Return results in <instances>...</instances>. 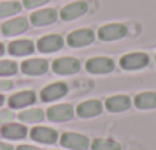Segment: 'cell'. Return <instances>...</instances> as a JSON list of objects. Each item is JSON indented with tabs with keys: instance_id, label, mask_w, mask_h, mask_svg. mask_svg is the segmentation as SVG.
<instances>
[{
	"instance_id": "6da1fadb",
	"label": "cell",
	"mask_w": 156,
	"mask_h": 150,
	"mask_svg": "<svg viewBox=\"0 0 156 150\" xmlns=\"http://www.w3.org/2000/svg\"><path fill=\"white\" fill-rule=\"evenodd\" d=\"M148 61H150V58H148L147 54H144V52H130V54H126L121 58L119 64L126 70H138V69L145 67L148 64Z\"/></svg>"
},
{
	"instance_id": "7a4b0ae2",
	"label": "cell",
	"mask_w": 156,
	"mask_h": 150,
	"mask_svg": "<svg viewBox=\"0 0 156 150\" xmlns=\"http://www.w3.org/2000/svg\"><path fill=\"white\" fill-rule=\"evenodd\" d=\"M52 69L55 73H60V75H72L80 70V61L72 57L57 58L52 63Z\"/></svg>"
},
{
	"instance_id": "3957f363",
	"label": "cell",
	"mask_w": 156,
	"mask_h": 150,
	"mask_svg": "<svg viewBox=\"0 0 156 150\" xmlns=\"http://www.w3.org/2000/svg\"><path fill=\"white\" fill-rule=\"evenodd\" d=\"M127 35V26L122 23H112L100 28L98 37L104 41H112V40H119Z\"/></svg>"
},
{
	"instance_id": "277c9868",
	"label": "cell",
	"mask_w": 156,
	"mask_h": 150,
	"mask_svg": "<svg viewBox=\"0 0 156 150\" xmlns=\"http://www.w3.org/2000/svg\"><path fill=\"white\" fill-rule=\"evenodd\" d=\"M115 67V63L112 58L107 57H94L86 63V69L90 73H109Z\"/></svg>"
},
{
	"instance_id": "5b68a950",
	"label": "cell",
	"mask_w": 156,
	"mask_h": 150,
	"mask_svg": "<svg viewBox=\"0 0 156 150\" xmlns=\"http://www.w3.org/2000/svg\"><path fill=\"white\" fill-rule=\"evenodd\" d=\"M94 40H95V34L92 29H78L67 35V43L72 48H81L90 45Z\"/></svg>"
},
{
	"instance_id": "8992f818",
	"label": "cell",
	"mask_w": 156,
	"mask_h": 150,
	"mask_svg": "<svg viewBox=\"0 0 156 150\" xmlns=\"http://www.w3.org/2000/svg\"><path fill=\"white\" fill-rule=\"evenodd\" d=\"M60 141H61V145L67 148H73V150H86L89 147V139L84 135L73 133V132H67L61 135Z\"/></svg>"
},
{
	"instance_id": "52a82bcc",
	"label": "cell",
	"mask_w": 156,
	"mask_h": 150,
	"mask_svg": "<svg viewBox=\"0 0 156 150\" xmlns=\"http://www.w3.org/2000/svg\"><path fill=\"white\" fill-rule=\"evenodd\" d=\"M72 116H73V109L69 104H58V106H52L48 109V118L55 123L67 121Z\"/></svg>"
},
{
	"instance_id": "ba28073f",
	"label": "cell",
	"mask_w": 156,
	"mask_h": 150,
	"mask_svg": "<svg viewBox=\"0 0 156 150\" xmlns=\"http://www.w3.org/2000/svg\"><path fill=\"white\" fill-rule=\"evenodd\" d=\"M87 9H89V6H87L86 2H73V3H70V5H67L61 9L60 17L63 20H73L76 17L86 14Z\"/></svg>"
},
{
	"instance_id": "9c48e42d",
	"label": "cell",
	"mask_w": 156,
	"mask_h": 150,
	"mask_svg": "<svg viewBox=\"0 0 156 150\" xmlns=\"http://www.w3.org/2000/svg\"><path fill=\"white\" fill-rule=\"evenodd\" d=\"M66 94H67V86L64 83H54V84L46 86L41 91V100L44 103H49V101H55V100L64 97Z\"/></svg>"
},
{
	"instance_id": "30bf717a",
	"label": "cell",
	"mask_w": 156,
	"mask_h": 150,
	"mask_svg": "<svg viewBox=\"0 0 156 150\" xmlns=\"http://www.w3.org/2000/svg\"><path fill=\"white\" fill-rule=\"evenodd\" d=\"M101 112H103V104L98 100L84 101V103H81L80 106L76 107V113H78V116H81V118H92V116L100 115Z\"/></svg>"
},
{
	"instance_id": "8fae6325",
	"label": "cell",
	"mask_w": 156,
	"mask_h": 150,
	"mask_svg": "<svg viewBox=\"0 0 156 150\" xmlns=\"http://www.w3.org/2000/svg\"><path fill=\"white\" fill-rule=\"evenodd\" d=\"M63 43H64L63 37L54 34V35H46V37L40 38L37 46H38V51H41V52H55L63 48Z\"/></svg>"
},
{
	"instance_id": "7c38bea8",
	"label": "cell",
	"mask_w": 156,
	"mask_h": 150,
	"mask_svg": "<svg viewBox=\"0 0 156 150\" xmlns=\"http://www.w3.org/2000/svg\"><path fill=\"white\" fill-rule=\"evenodd\" d=\"M22 70L26 75H43L48 70V61L43 60V58L26 60L22 64Z\"/></svg>"
},
{
	"instance_id": "4fadbf2b",
	"label": "cell",
	"mask_w": 156,
	"mask_h": 150,
	"mask_svg": "<svg viewBox=\"0 0 156 150\" xmlns=\"http://www.w3.org/2000/svg\"><path fill=\"white\" fill-rule=\"evenodd\" d=\"M55 20H57V11L52 9V8L40 9V11H37L31 16V22L35 26H46V25L54 23Z\"/></svg>"
},
{
	"instance_id": "5bb4252c",
	"label": "cell",
	"mask_w": 156,
	"mask_h": 150,
	"mask_svg": "<svg viewBox=\"0 0 156 150\" xmlns=\"http://www.w3.org/2000/svg\"><path fill=\"white\" fill-rule=\"evenodd\" d=\"M132 106V100L127 95H115L106 100V109L109 112H124Z\"/></svg>"
},
{
	"instance_id": "9a60e30c",
	"label": "cell",
	"mask_w": 156,
	"mask_h": 150,
	"mask_svg": "<svg viewBox=\"0 0 156 150\" xmlns=\"http://www.w3.org/2000/svg\"><path fill=\"white\" fill-rule=\"evenodd\" d=\"M31 136L34 141H38L43 144H52L58 138L57 132L54 129H49V127H34L31 132Z\"/></svg>"
},
{
	"instance_id": "2e32d148",
	"label": "cell",
	"mask_w": 156,
	"mask_h": 150,
	"mask_svg": "<svg viewBox=\"0 0 156 150\" xmlns=\"http://www.w3.org/2000/svg\"><path fill=\"white\" fill-rule=\"evenodd\" d=\"M28 29V20L25 17H19V19H14V20H9L6 22L3 26H2V32L5 35H17V34H22L23 31Z\"/></svg>"
},
{
	"instance_id": "e0dca14e",
	"label": "cell",
	"mask_w": 156,
	"mask_h": 150,
	"mask_svg": "<svg viewBox=\"0 0 156 150\" xmlns=\"http://www.w3.org/2000/svg\"><path fill=\"white\" fill-rule=\"evenodd\" d=\"M9 54L16 55V57H22V55H29L34 52V43L31 40H16L9 45Z\"/></svg>"
},
{
	"instance_id": "ac0fdd59",
	"label": "cell",
	"mask_w": 156,
	"mask_h": 150,
	"mask_svg": "<svg viewBox=\"0 0 156 150\" xmlns=\"http://www.w3.org/2000/svg\"><path fill=\"white\" fill-rule=\"evenodd\" d=\"M35 101V94L31 91H25V92H19L16 95H12L9 98V106L12 109H20L25 106H29Z\"/></svg>"
},
{
	"instance_id": "d6986e66",
	"label": "cell",
	"mask_w": 156,
	"mask_h": 150,
	"mask_svg": "<svg viewBox=\"0 0 156 150\" xmlns=\"http://www.w3.org/2000/svg\"><path fill=\"white\" fill-rule=\"evenodd\" d=\"M135 106L138 109H156V92H141L135 97Z\"/></svg>"
},
{
	"instance_id": "ffe728a7",
	"label": "cell",
	"mask_w": 156,
	"mask_h": 150,
	"mask_svg": "<svg viewBox=\"0 0 156 150\" xmlns=\"http://www.w3.org/2000/svg\"><path fill=\"white\" fill-rule=\"evenodd\" d=\"M28 135L26 127H23L22 124H14L9 123L5 127H2V136L8 138V139H22Z\"/></svg>"
},
{
	"instance_id": "44dd1931",
	"label": "cell",
	"mask_w": 156,
	"mask_h": 150,
	"mask_svg": "<svg viewBox=\"0 0 156 150\" xmlns=\"http://www.w3.org/2000/svg\"><path fill=\"white\" fill-rule=\"evenodd\" d=\"M43 118L44 115H43V110L40 109H29L19 113V120L23 123H40Z\"/></svg>"
},
{
	"instance_id": "7402d4cb",
	"label": "cell",
	"mask_w": 156,
	"mask_h": 150,
	"mask_svg": "<svg viewBox=\"0 0 156 150\" xmlns=\"http://www.w3.org/2000/svg\"><path fill=\"white\" fill-rule=\"evenodd\" d=\"M94 150H121V145L113 141V139H106V138H97L92 142Z\"/></svg>"
},
{
	"instance_id": "603a6c76",
	"label": "cell",
	"mask_w": 156,
	"mask_h": 150,
	"mask_svg": "<svg viewBox=\"0 0 156 150\" xmlns=\"http://www.w3.org/2000/svg\"><path fill=\"white\" fill-rule=\"evenodd\" d=\"M20 3L19 2H2L0 3V19L2 17H9L12 14L20 12Z\"/></svg>"
},
{
	"instance_id": "cb8c5ba5",
	"label": "cell",
	"mask_w": 156,
	"mask_h": 150,
	"mask_svg": "<svg viewBox=\"0 0 156 150\" xmlns=\"http://www.w3.org/2000/svg\"><path fill=\"white\" fill-rule=\"evenodd\" d=\"M17 63L9 61V60H2L0 61V77H8V75H14L17 72Z\"/></svg>"
},
{
	"instance_id": "d4e9b609",
	"label": "cell",
	"mask_w": 156,
	"mask_h": 150,
	"mask_svg": "<svg viewBox=\"0 0 156 150\" xmlns=\"http://www.w3.org/2000/svg\"><path fill=\"white\" fill-rule=\"evenodd\" d=\"M14 112L12 110H8V109H3L0 110V124H8L14 120Z\"/></svg>"
},
{
	"instance_id": "484cf974",
	"label": "cell",
	"mask_w": 156,
	"mask_h": 150,
	"mask_svg": "<svg viewBox=\"0 0 156 150\" xmlns=\"http://www.w3.org/2000/svg\"><path fill=\"white\" fill-rule=\"evenodd\" d=\"M46 2H49V0H23V5L25 8H37L44 5Z\"/></svg>"
},
{
	"instance_id": "4316f807",
	"label": "cell",
	"mask_w": 156,
	"mask_h": 150,
	"mask_svg": "<svg viewBox=\"0 0 156 150\" xmlns=\"http://www.w3.org/2000/svg\"><path fill=\"white\" fill-rule=\"evenodd\" d=\"M12 88V81L9 80H0V92L2 91H9Z\"/></svg>"
},
{
	"instance_id": "83f0119b",
	"label": "cell",
	"mask_w": 156,
	"mask_h": 150,
	"mask_svg": "<svg viewBox=\"0 0 156 150\" xmlns=\"http://www.w3.org/2000/svg\"><path fill=\"white\" fill-rule=\"evenodd\" d=\"M0 150H14L11 144H6V142H0Z\"/></svg>"
},
{
	"instance_id": "f1b7e54d",
	"label": "cell",
	"mask_w": 156,
	"mask_h": 150,
	"mask_svg": "<svg viewBox=\"0 0 156 150\" xmlns=\"http://www.w3.org/2000/svg\"><path fill=\"white\" fill-rule=\"evenodd\" d=\"M17 150H40V148H37V147H32V145H20Z\"/></svg>"
},
{
	"instance_id": "f546056e",
	"label": "cell",
	"mask_w": 156,
	"mask_h": 150,
	"mask_svg": "<svg viewBox=\"0 0 156 150\" xmlns=\"http://www.w3.org/2000/svg\"><path fill=\"white\" fill-rule=\"evenodd\" d=\"M3 52H5V48H3L2 43H0V55H3Z\"/></svg>"
},
{
	"instance_id": "4dcf8cb0",
	"label": "cell",
	"mask_w": 156,
	"mask_h": 150,
	"mask_svg": "<svg viewBox=\"0 0 156 150\" xmlns=\"http://www.w3.org/2000/svg\"><path fill=\"white\" fill-rule=\"evenodd\" d=\"M3 101H5V97H3V95H0V106L3 104Z\"/></svg>"
}]
</instances>
